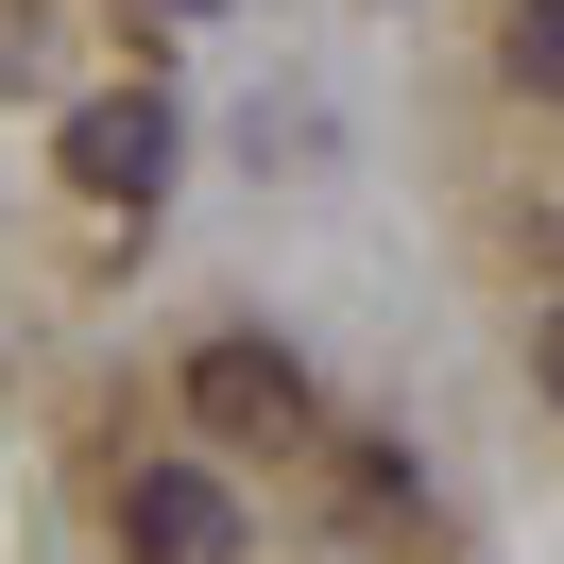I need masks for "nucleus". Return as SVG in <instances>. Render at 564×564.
Segmentation results:
<instances>
[{"mask_svg":"<svg viewBox=\"0 0 564 564\" xmlns=\"http://www.w3.org/2000/svg\"><path fill=\"white\" fill-rule=\"evenodd\" d=\"M69 188H86V206H154V188H172V104H154V86L86 104L69 120Z\"/></svg>","mask_w":564,"mask_h":564,"instance_id":"2","label":"nucleus"},{"mask_svg":"<svg viewBox=\"0 0 564 564\" xmlns=\"http://www.w3.org/2000/svg\"><path fill=\"white\" fill-rule=\"evenodd\" d=\"M496 52H513L530 104H564V0H513V35H496Z\"/></svg>","mask_w":564,"mask_h":564,"instance_id":"4","label":"nucleus"},{"mask_svg":"<svg viewBox=\"0 0 564 564\" xmlns=\"http://www.w3.org/2000/svg\"><path fill=\"white\" fill-rule=\"evenodd\" d=\"M188 411H206L223 445H274V427H308V377H291L274 343H206L188 359Z\"/></svg>","mask_w":564,"mask_h":564,"instance_id":"3","label":"nucleus"},{"mask_svg":"<svg viewBox=\"0 0 564 564\" xmlns=\"http://www.w3.org/2000/svg\"><path fill=\"white\" fill-rule=\"evenodd\" d=\"M120 547L138 564H240V496H223L206 462H138V479H120Z\"/></svg>","mask_w":564,"mask_h":564,"instance_id":"1","label":"nucleus"},{"mask_svg":"<svg viewBox=\"0 0 564 564\" xmlns=\"http://www.w3.org/2000/svg\"><path fill=\"white\" fill-rule=\"evenodd\" d=\"M530 377H547V393H564V308H547V325H530Z\"/></svg>","mask_w":564,"mask_h":564,"instance_id":"5","label":"nucleus"}]
</instances>
